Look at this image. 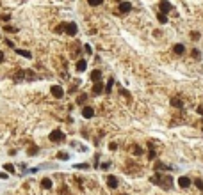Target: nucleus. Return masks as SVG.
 <instances>
[{
    "label": "nucleus",
    "instance_id": "11",
    "mask_svg": "<svg viewBox=\"0 0 203 195\" xmlns=\"http://www.w3.org/2000/svg\"><path fill=\"white\" fill-rule=\"evenodd\" d=\"M91 80H93V82H100V80H102V71L95 69V71L91 73Z\"/></svg>",
    "mask_w": 203,
    "mask_h": 195
},
{
    "label": "nucleus",
    "instance_id": "27",
    "mask_svg": "<svg viewBox=\"0 0 203 195\" xmlns=\"http://www.w3.org/2000/svg\"><path fill=\"white\" fill-rule=\"evenodd\" d=\"M57 158H59V160H68V154H66V153H59Z\"/></svg>",
    "mask_w": 203,
    "mask_h": 195
},
{
    "label": "nucleus",
    "instance_id": "19",
    "mask_svg": "<svg viewBox=\"0 0 203 195\" xmlns=\"http://www.w3.org/2000/svg\"><path fill=\"white\" fill-rule=\"evenodd\" d=\"M112 85H114V80H112V78H109V82H107V87H105V92H111Z\"/></svg>",
    "mask_w": 203,
    "mask_h": 195
},
{
    "label": "nucleus",
    "instance_id": "32",
    "mask_svg": "<svg viewBox=\"0 0 203 195\" xmlns=\"http://www.w3.org/2000/svg\"><path fill=\"white\" fill-rule=\"evenodd\" d=\"M193 55H194V57L198 59V57H200V51H198V50H193Z\"/></svg>",
    "mask_w": 203,
    "mask_h": 195
},
{
    "label": "nucleus",
    "instance_id": "29",
    "mask_svg": "<svg viewBox=\"0 0 203 195\" xmlns=\"http://www.w3.org/2000/svg\"><path fill=\"white\" fill-rule=\"evenodd\" d=\"M155 169H157V170H160V169H166V165H164V163H160V162H157Z\"/></svg>",
    "mask_w": 203,
    "mask_h": 195
},
{
    "label": "nucleus",
    "instance_id": "7",
    "mask_svg": "<svg viewBox=\"0 0 203 195\" xmlns=\"http://www.w3.org/2000/svg\"><path fill=\"white\" fill-rule=\"evenodd\" d=\"M77 23H66V32L70 34V36H77Z\"/></svg>",
    "mask_w": 203,
    "mask_h": 195
},
{
    "label": "nucleus",
    "instance_id": "16",
    "mask_svg": "<svg viewBox=\"0 0 203 195\" xmlns=\"http://www.w3.org/2000/svg\"><path fill=\"white\" fill-rule=\"evenodd\" d=\"M16 53L18 55H21V57H27V59H30L32 55H30V51H27V50H16Z\"/></svg>",
    "mask_w": 203,
    "mask_h": 195
},
{
    "label": "nucleus",
    "instance_id": "25",
    "mask_svg": "<svg viewBox=\"0 0 203 195\" xmlns=\"http://www.w3.org/2000/svg\"><path fill=\"white\" fill-rule=\"evenodd\" d=\"M4 169H5V170H9V172H14V167H12L11 163H5V165H4Z\"/></svg>",
    "mask_w": 203,
    "mask_h": 195
},
{
    "label": "nucleus",
    "instance_id": "20",
    "mask_svg": "<svg viewBox=\"0 0 203 195\" xmlns=\"http://www.w3.org/2000/svg\"><path fill=\"white\" fill-rule=\"evenodd\" d=\"M171 105H173V107H178V108H180V107H182V101H180L178 98H173V99H171Z\"/></svg>",
    "mask_w": 203,
    "mask_h": 195
},
{
    "label": "nucleus",
    "instance_id": "13",
    "mask_svg": "<svg viewBox=\"0 0 203 195\" xmlns=\"http://www.w3.org/2000/svg\"><path fill=\"white\" fill-rule=\"evenodd\" d=\"M41 186H43L45 190H48V188H52V179H48V178H45V179L41 181Z\"/></svg>",
    "mask_w": 203,
    "mask_h": 195
},
{
    "label": "nucleus",
    "instance_id": "10",
    "mask_svg": "<svg viewBox=\"0 0 203 195\" xmlns=\"http://www.w3.org/2000/svg\"><path fill=\"white\" fill-rule=\"evenodd\" d=\"M86 67H87V62H86L84 59H80V60L77 62V71L82 73V71H86Z\"/></svg>",
    "mask_w": 203,
    "mask_h": 195
},
{
    "label": "nucleus",
    "instance_id": "1",
    "mask_svg": "<svg viewBox=\"0 0 203 195\" xmlns=\"http://www.w3.org/2000/svg\"><path fill=\"white\" fill-rule=\"evenodd\" d=\"M152 181H153V183H157V185H160L164 190H171V186H173V179H171V178H168V176H162L160 172H159L157 176H153V178H152Z\"/></svg>",
    "mask_w": 203,
    "mask_h": 195
},
{
    "label": "nucleus",
    "instance_id": "22",
    "mask_svg": "<svg viewBox=\"0 0 203 195\" xmlns=\"http://www.w3.org/2000/svg\"><path fill=\"white\" fill-rule=\"evenodd\" d=\"M64 30H66V23H61V25L55 28V32H64Z\"/></svg>",
    "mask_w": 203,
    "mask_h": 195
},
{
    "label": "nucleus",
    "instance_id": "21",
    "mask_svg": "<svg viewBox=\"0 0 203 195\" xmlns=\"http://www.w3.org/2000/svg\"><path fill=\"white\" fill-rule=\"evenodd\" d=\"M159 21H160V23H168V16H166L164 12H160V14H159Z\"/></svg>",
    "mask_w": 203,
    "mask_h": 195
},
{
    "label": "nucleus",
    "instance_id": "2",
    "mask_svg": "<svg viewBox=\"0 0 203 195\" xmlns=\"http://www.w3.org/2000/svg\"><path fill=\"white\" fill-rule=\"evenodd\" d=\"M48 138H50L52 142H62V140H64V133H62L61 130H53V131L48 135Z\"/></svg>",
    "mask_w": 203,
    "mask_h": 195
},
{
    "label": "nucleus",
    "instance_id": "18",
    "mask_svg": "<svg viewBox=\"0 0 203 195\" xmlns=\"http://www.w3.org/2000/svg\"><path fill=\"white\" fill-rule=\"evenodd\" d=\"M37 151H39L37 146H30V147H29V154H30V156H32V154H37Z\"/></svg>",
    "mask_w": 203,
    "mask_h": 195
},
{
    "label": "nucleus",
    "instance_id": "24",
    "mask_svg": "<svg viewBox=\"0 0 203 195\" xmlns=\"http://www.w3.org/2000/svg\"><path fill=\"white\" fill-rule=\"evenodd\" d=\"M102 2H103V0H87V4H89V5H100Z\"/></svg>",
    "mask_w": 203,
    "mask_h": 195
},
{
    "label": "nucleus",
    "instance_id": "31",
    "mask_svg": "<svg viewBox=\"0 0 203 195\" xmlns=\"http://www.w3.org/2000/svg\"><path fill=\"white\" fill-rule=\"evenodd\" d=\"M134 151H136V154H141V153H143V151H141V147H139V146H136V149H134Z\"/></svg>",
    "mask_w": 203,
    "mask_h": 195
},
{
    "label": "nucleus",
    "instance_id": "15",
    "mask_svg": "<svg viewBox=\"0 0 203 195\" xmlns=\"http://www.w3.org/2000/svg\"><path fill=\"white\" fill-rule=\"evenodd\" d=\"M175 53H178V55H182L184 51H185V48H184V44H175Z\"/></svg>",
    "mask_w": 203,
    "mask_h": 195
},
{
    "label": "nucleus",
    "instance_id": "6",
    "mask_svg": "<svg viewBox=\"0 0 203 195\" xmlns=\"http://www.w3.org/2000/svg\"><path fill=\"white\" fill-rule=\"evenodd\" d=\"M130 11H132L130 2H119V12H130Z\"/></svg>",
    "mask_w": 203,
    "mask_h": 195
},
{
    "label": "nucleus",
    "instance_id": "23",
    "mask_svg": "<svg viewBox=\"0 0 203 195\" xmlns=\"http://www.w3.org/2000/svg\"><path fill=\"white\" fill-rule=\"evenodd\" d=\"M86 99H87V96H86V94H80V96H78V99H77V103H80V105H82Z\"/></svg>",
    "mask_w": 203,
    "mask_h": 195
},
{
    "label": "nucleus",
    "instance_id": "36",
    "mask_svg": "<svg viewBox=\"0 0 203 195\" xmlns=\"http://www.w3.org/2000/svg\"><path fill=\"white\" fill-rule=\"evenodd\" d=\"M0 62H4V53L0 51Z\"/></svg>",
    "mask_w": 203,
    "mask_h": 195
},
{
    "label": "nucleus",
    "instance_id": "33",
    "mask_svg": "<svg viewBox=\"0 0 203 195\" xmlns=\"http://www.w3.org/2000/svg\"><path fill=\"white\" fill-rule=\"evenodd\" d=\"M116 147H118V146H116V144H114V142H112V144H111V146H109V149H111V151H114V149H116Z\"/></svg>",
    "mask_w": 203,
    "mask_h": 195
},
{
    "label": "nucleus",
    "instance_id": "30",
    "mask_svg": "<svg viewBox=\"0 0 203 195\" xmlns=\"http://www.w3.org/2000/svg\"><path fill=\"white\" fill-rule=\"evenodd\" d=\"M84 50H86V53H91V51H93V50H91V46H89V44H86V46H84Z\"/></svg>",
    "mask_w": 203,
    "mask_h": 195
},
{
    "label": "nucleus",
    "instance_id": "5",
    "mask_svg": "<svg viewBox=\"0 0 203 195\" xmlns=\"http://www.w3.org/2000/svg\"><path fill=\"white\" fill-rule=\"evenodd\" d=\"M178 186H180V188H189V186H191V179H189L187 176H182V178L178 179Z\"/></svg>",
    "mask_w": 203,
    "mask_h": 195
},
{
    "label": "nucleus",
    "instance_id": "28",
    "mask_svg": "<svg viewBox=\"0 0 203 195\" xmlns=\"http://www.w3.org/2000/svg\"><path fill=\"white\" fill-rule=\"evenodd\" d=\"M0 20H2V21H9V20H11V16H9V14H2V16H0Z\"/></svg>",
    "mask_w": 203,
    "mask_h": 195
},
{
    "label": "nucleus",
    "instance_id": "4",
    "mask_svg": "<svg viewBox=\"0 0 203 195\" xmlns=\"http://www.w3.org/2000/svg\"><path fill=\"white\" fill-rule=\"evenodd\" d=\"M50 91H52V96H55L57 99H61V98L64 96V91H62V87H59V85H53Z\"/></svg>",
    "mask_w": 203,
    "mask_h": 195
},
{
    "label": "nucleus",
    "instance_id": "9",
    "mask_svg": "<svg viewBox=\"0 0 203 195\" xmlns=\"http://www.w3.org/2000/svg\"><path fill=\"white\" fill-rule=\"evenodd\" d=\"M107 186L109 188H118V178L116 176H109L107 178Z\"/></svg>",
    "mask_w": 203,
    "mask_h": 195
},
{
    "label": "nucleus",
    "instance_id": "8",
    "mask_svg": "<svg viewBox=\"0 0 203 195\" xmlns=\"http://www.w3.org/2000/svg\"><path fill=\"white\" fill-rule=\"evenodd\" d=\"M82 115H84L86 119H91V117L95 115V110H93L91 107H84V108H82Z\"/></svg>",
    "mask_w": 203,
    "mask_h": 195
},
{
    "label": "nucleus",
    "instance_id": "35",
    "mask_svg": "<svg viewBox=\"0 0 203 195\" xmlns=\"http://www.w3.org/2000/svg\"><path fill=\"white\" fill-rule=\"evenodd\" d=\"M0 178H2V179H5V178H7V174H4V172H0Z\"/></svg>",
    "mask_w": 203,
    "mask_h": 195
},
{
    "label": "nucleus",
    "instance_id": "37",
    "mask_svg": "<svg viewBox=\"0 0 203 195\" xmlns=\"http://www.w3.org/2000/svg\"><path fill=\"white\" fill-rule=\"evenodd\" d=\"M118 2H121V0H118Z\"/></svg>",
    "mask_w": 203,
    "mask_h": 195
},
{
    "label": "nucleus",
    "instance_id": "26",
    "mask_svg": "<svg viewBox=\"0 0 203 195\" xmlns=\"http://www.w3.org/2000/svg\"><path fill=\"white\" fill-rule=\"evenodd\" d=\"M194 185H196V186H198V188L203 192V181H202V179H196V181H194Z\"/></svg>",
    "mask_w": 203,
    "mask_h": 195
},
{
    "label": "nucleus",
    "instance_id": "12",
    "mask_svg": "<svg viewBox=\"0 0 203 195\" xmlns=\"http://www.w3.org/2000/svg\"><path fill=\"white\" fill-rule=\"evenodd\" d=\"M93 92H95V94H102V92H103V85H102V82H95Z\"/></svg>",
    "mask_w": 203,
    "mask_h": 195
},
{
    "label": "nucleus",
    "instance_id": "34",
    "mask_svg": "<svg viewBox=\"0 0 203 195\" xmlns=\"http://www.w3.org/2000/svg\"><path fill=\"white\" fill-rule=\"evenodd\" d=\"M77 169H87V165L86 163H80V165H77Z\"/></svg>",
    "mask_w": 203,
    "mask_h": 195
},
{
    "label": "nucleus",
    "instance_id": "3",
    "mask_svg": "<svg viewBox=\"0 0 203 195\" xmlns=\"http://www.w3.org/2000/svg\"><path fill=\"white\" fill-rule=\"evenodd\" d=\"M159 7H160V12H164V14H168V12L173 9V5H171L168 0H162V2L159 4Z\"/></svg>",
    "mask_w": 203,
    "mask_h": 195
},
{
    "label": "nucleus",
    "instance_id": "14",
    "mask_svg": "<svg viewBox=\"0 0 203 195\" xmlns=\"http://www.w3.org/2000/svg\"><path fill=\"white\" fill-rule=\"evenodd\" d=\"M37 76L34 75V71H30V69H27L25 71V80H36Z\"/></svg>",
    "mask_w": 203,
    "mask_h": 195
},
{
    "label": "nucleus",
    "instance_id": "17",
    "mask_svg": "<svg viewBox=\"0 0 203 195\" xmlns=\"http://www.w3.org/2000/svg\"><path fill=\"white\" fill-rule=\"evenodd\" d=\"M4 30H5L7 34H14V32H18V28H16V27H11V25H7V27H4Z\"/></svg>",
    "mask_w": 203,
    "mask_h": 195
}]
</instances>
